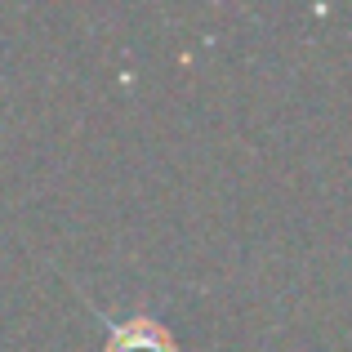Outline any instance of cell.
Wrapping results in <instances>:
<instances>
[{
  "mask_svg": "<svg viewBox=\"0 0 352 352\" xmlns=\"http://www.w3.org/2000/svg\"><path fill=\"white\" fill-rule=\"evenodd\" d=\"M98 321H103L107 330V352H179L170 335H165V326L156 317H147V312H129V317H112V312H98Z\"/></svg>",
  "mask_w": 352,
  "mask_h": 352,
  "instance_id": "6da1fadb",
  "label": "cell"
}]
</instances>
